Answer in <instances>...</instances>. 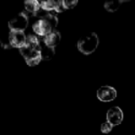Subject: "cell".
I'll return each mask as SVG.
<instances>
[{"mask_svg":"<svg viewBox=\"0 0 135 135\" xmlns=\"http://www.w3.org/2000/svg\"><path fill=\"white\" fill-rule=\"evenodd\" d=\"M26 44L36 50H40V47L42 44H41V42L39 39V36L37 35L30 34V35L27 36Z\"/></svg>","mask_w":135,"mask_h":135,"instance_id":"obj_11","label":"cell"},{"mask_svg":"<svg viewBox=\"0 0 135 135\" xmlns=\"http://www.w3.org/2000/svg\"><path fill=\"white\" fill-rule=\"evenodd\" d=\"M25 9L27 12L32 13H36L41 9L40 2L36 0H27L24 2Z\"/></svg>","mask_w":135,"mask_h":135,"instance_id":"obj_10","label":"cell"},{"mask_svg":"<svg viewBox=\"0 0 135 135\" xmlns=\"http://www.w3.org/2000/svg\"><path fill=\"white\" fill-rule=\"evenodd\" d=\"M19 51L21 53V55H22V57L24 58V59L25 60V62L38 56L40 55V50H36L31 47H29L28 45L25 44L23 47L19 49Z\"/></svg>","mask_w":135,"mask_h":135,"instance_id":"obj_8","label":"cell"},{"mask_svg":"<svg viewBox=\"0 0 135 135\" xmlns=\"http://www.w3.org/2000/svg\"><path fill=\"white\" fill-rule=\"evenodd\" d=\"M99 43L100 41L97 34L91 32L79 39L77 44V47L81 53L89 55L93 54L97 49Z\"/></svg>","mask_w":135,"mask_h":135,"instance_id":"obj_2","label":"cell"},{"mask_svg":"<svg viewBox=\"0 0 135 135\" xmlns=\"http://www.w3.org/2000/svg\"><path fill=\"white\" fill-rule=\"evenodd\" d=\"M59 1H44L40 2V6L41 9H44L46 12H51V11H55L57 6H58Z\"/></svg>","mask_w":135,"mask_h":135,"instance_id":"obj_13","label":"cell"},{"mask_svg":"<svg viewBox=\"0 0 135 135\" xmlns=\"http://www.w3.org/2000/svg\"><path fill=\"white\" fill-rule=\"evenodd\" d=\"M57 25L58 17L55 14L47 12L42 17L32 24V28L36 35L44 38L51 32L55 31Z\"/></svg>","mask_w":135,"mask_h":135,"instance_id":"obj_1","label":"cell"},{"mask_svg":"<svg viewBox=\"0 0 135 135\" xmlns=\"http://www.w3.org/2000/svg\"><path fill=\"white\" fill-rule=\"evenodd\" d=\"M107 120L113 127L122 123L123 120V112L119 107H112L107 112Z\"/></svg>","mask_w":135,"mask_h":135,"instance_id":"obj_6","label":"cell"},{"mask_svg":"<svg viewBox=\"0 0 135 135\" xmlns=\"http://www.w3.org/2000/svg\"><path fill=\"white\" fill-rule=\"evenodd\" d=\"M62 2V5L64 6V8L66 9H73L74 8L77 4H78V0H72V1H69V0H63Z\"/></svg>","mask_w":135,"mask_h":135,"instance_id":"obj_14","label":"cell"},{"mask_svg":"<svg viewBox=\"0 0 135 135\" xmlns=\"http://www.w3.org/2000/svg\"><path fill=\"white\" fill-rule=\"evenodd\" d=\"M28 25V15L24 12H21L17 13L8 23L10 31H19V32H24L27 28Z\"/></svg>","mask_w":135,"mask_h":135,"instance_id":"obj_3","label":"cell"},{"mask_svg":"<svg viewBox=\"0 0 135 135\" xmlns=\"http://www.w3.org/2000/svg\"><path fill=\"white\" fill-rule=\"evenodd\" d=\"M112 128H113V126L111 123H109L108 122L104 123L100 126V131H101V132L103 134H108V133H110L112 131Z\"/></svg>","mask_w":135,"mask_h":135,"instance_id":"obj_15","label":"cell"},{"mask_svg":"<svg viewBox=\"0 0 135 135\" xmlns=\"http://www.w3.org/2000/svg\"><path fill=\"white\" fill-rule=\"evenodd\" d=\"M40 53L42 58V60L44 61H49L53 59L55 54V51L54 47H47L44 43L41 44L40 47Z\"/></svg>","mask_w":135,"mask_h":135,"instance_id":"obj_9","label":"cell"},{"mask_svg":"<svg viewBox=\"0 0 135 135\" xmlns=\"http://www.w3.org/2000/svg\"><path fill=\"white\" fill-rule=\"evenodd\" d=\"M126 1H123V0H118V1H110V2H106L104 5V9L108 11V12H111V13H114L115 11H117L121 4L123 2H124Z\"/></svg>","mask_w":135,"mask_h":135,"instance_id":"obj_12","label":"cell"},{"mask_svg":"<svg viewBox=\"0 0 135 135\" xmlns=\"http://www.w3.org/2000/svg\"><path fill=\"white\" fill-rule=\"evenodd\" d=\"M60 40H61V34L59 32L56 30L51 32L43 38V43L46 46L54 48L59 44Z\"/></svg>","mask_w":135,"mask_h":135,"instance_id":"obj_7","label":"cell"},{"mask_svg":"<svg viewBox=\"0 0 135 135\" xmlns=\"http://www.w3.org/2000/svg\"><path fill=\"white\" fill-rule=\"evenodd\" d=\"M8 39L10 45L13 47L21 48L26 44L27 36L24 32L19 31H10L8 36Z\"/></svg>","mask_w":135,"mask_h":135,"instance_id":"obj_5","label":"cell"},{"mask_svg":"<svg viewBox=\"0 0 135 135\" xmlns=\"http://www.w3.org/2000/svg\"><path fill=\"white\" fill-rule=\"evenodd\" d=\"M97 98L102 102H111L117 97L115 89L109 85H104L98 89L97 92Z\"/></svg>","mask_w":135,"mask_h":135,"instance_id":"obj_4","label":"cell"}]
</instances>
